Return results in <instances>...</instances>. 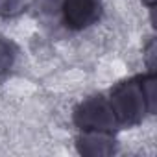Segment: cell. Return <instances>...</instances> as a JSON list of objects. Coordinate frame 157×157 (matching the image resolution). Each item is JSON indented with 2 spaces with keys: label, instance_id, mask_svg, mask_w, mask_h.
I'll return each instance as SVG.
<instances>
[{
  "label": "cell",
  "instance_id": "4",
  "mask_svg": "<svg viewBox=\"0 0 157 157\" xmlns=\"http://www.w3.org/2000/svg\"><path fill=\"white\" fill-rule=\"evenodd\" d=\"M11 59H13V54L10 52V44L6 41H0V74L11 67Z\"/></svg>",
  "mask_w": 157,
  "mask_h": 157
},
{
  "label": "cell",
  "instance_id": "2",
  "mask_svg": "<svg viewBox=\"0 0 157 157\" xmlns=\"http://www.w3.org/2000/svg\"><path fill=\"white\" fill-rule=\"evenodd\" d=\"M74 120L82 129L93 131H109L117 124L111 105H107L102 96H93L87 102H83L76 109Z\"/></svg>",
  "mask_w": 157,
  "mask_h": 157
},
{
  "label": "cell",
  "instance_id": "1",
  "mask_svg": "<svg viewBox=\"0 0 157 157\" xmlns=\"http://www.w3.org/2000/svg\"><path fill=\"white\" fill-rule=\"evenodd\" d=\"M144 83H137V80L120 83L115 87L111 94V109L117 118V124L120 126H133L139 124L142 118L144 104L148 98H144Z\"/></svg>",
  "mask_w": 157,
  "mask_h": 157
},
{
  "label": "cell",
  "instance_id": "3",
  "mask_svg": "<svg viewBox=\"0 0 157 157\" xmlns=\"http://www.w3.org/2000/svg\"><path fill=\"white\" fill-rule=\"evenodd\" d=\"M63 22L68 30L80 32L93 26L102 15V0H63Z\"/></svg>",
  "mask_w": 157,
  "mask_h": 157
}]
</instances>
